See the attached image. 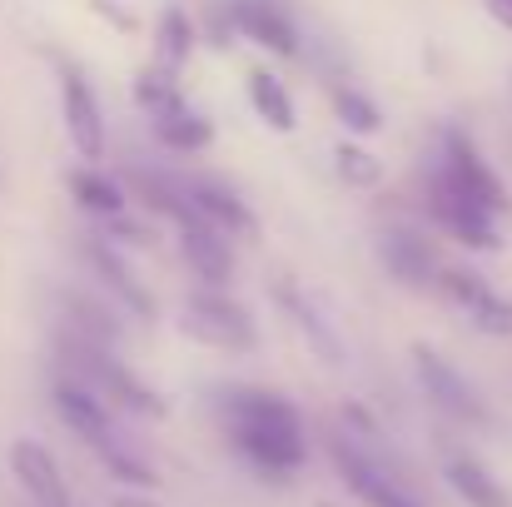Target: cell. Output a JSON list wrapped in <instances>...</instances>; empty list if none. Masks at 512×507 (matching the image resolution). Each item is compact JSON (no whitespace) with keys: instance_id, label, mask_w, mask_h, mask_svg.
<instances>
[{"instance_id":"cell-1","label":"cell","mask_w":512,"mask_h":507,"mask_svg":"<svg viewBox=\"0 0 512 507\" xmlns=\"http://www.w3.org/2000/svg\"><path fill=\"white\" fill-rule=\"evenodd\" d=\"M219 428L239 463L264 483H289L309 463V428L304 413L274 388H224L219 393Z\"/></svg>"},{"instance_id":"cell-2","label":"cell","mask_w":512,"mask_h":507,"mask_svg":"<svg viewBox=\"0 0 512 507\" xmlns=\"http://www.w3.org/2000/svg\"><path fill=\"white\" fill-rule=\"evenodd\" d=\"M179 334L194 338L199 348H214V353H254L259 348L254 314L239 299H229L224 289H194L179 304Z\"/></svg>"},{"instance_id":"cell-3","label":"cell","mask_w":512,"mask_h":507,"mask_svg":"<svg viewBox=\"0 0 512 507\" xmlns=\"http://www.w3.org/2000/svg\"><path fill=\"white\" fill-rule=\"evenodd\" d=\"M70 348H75V378L80 383H90L100 398H110L115 408H125V413H135V418H170V403L155 393V388H145L105 343H90V338H70Z\"/></svg>"},{"instance_id":"cell-4","label":"cell","mask_w":512,"mask_h":507,"mask_svg":"<svg viewBox=\"0 0 512 507\" xmlns=\"http://www.w3.org/2000/svg\"><path fill=\"white\" fill-rule=\"evenodd\" d=\"M413 378H418V388L428 393V403H433L443 418H453V423H463V428H493V413H488L483 393H478L438 348L413 343Z\"/></svg>"},{"instance_id":"cell-5","label":"cell","mask_w":512,"mask_h":507,"mask_svg":"<svg viewBox=\"0 0 512 507\" xmlns=\"http://www.w3.org/2000/svg\"><path fill=\"white\" fill-rule=\"evenodd\" d=\"M438 174L458 189V194H468L483 214H493V219H503L508 214V184L498 179V169L483 160V150L473 145V135L468 130H458V125H448L443 130V150H438Z\"/></svg>"},{"instance_id":"cell-6","label":"cell","mask_w":512,"mask_h":507,"mask_svg":"<svg viewBox=\"0 0 512 507\" xmlns=\"http://www.w3.org/2000/svg\"><path fill=\"white\" fill-rule=\"evenodd\" d=\"M423 209H428L433 229H443V234H448V239H458L463 249H478V254L503 249V239H498V219H493V214H483L468 194H458L438 169L428 174V199H423Z\"/></svg>"},{"instance_id":"cell-7","label":"cell","mask_w":512,"mask_h":507,"mask_svg":"<svg viewBox=\"0 0 512 507\" xmlns=\"http://www.w3.org/2000/svg\"><path fill=\"white\" fill-rule=\"evenodd\" d=\"M329 458H334V473H339V483L358 498L363 507H428L413 488H403L383 463H373L358 443H348L343 433L329 438Z\"/></svg>"},{"instance_id":"cell-8","label":"cell","mask_w":512,"mask_h":507,"mask_svg":"<svg viewBox=\"0 0 512 507\" xmlns=\"http://www.w3.org/2000/svg\"><path fill=\"white\" fill-rule=\"evenodd\" d=\"M458 314H468V324L488 338H512V304L473 269H438V284H433Z\"/></svg>"},{"instance_id":"cell-9","label":"cell","mask_w":512,"mask_h":507,"mask_svg":"<svg viewBox=\"0 0 512 507\" xmlns=\"http://www.w3.org/2000/svg\"><path fill=\"white\" fill-rule=\"evenodd\" d=\"M60 120H65L70 150H75L85 165L105 160V110H100L95 85H90L85 70H75V65L60 70Z\"/></svg>"},{"instance_id":"cell-10","label":"cell","mask_w":512,"mask_h":507,"mask_svg":"<svg viewBox=\"0 0 512 507\" xmlns=\"http://www.w3.org/2000/svg\"><path fill=\"white\" fill-rule=\"evenodd\" d=\"M373 254H378V264L388 269V279L393 284H403V289H433L438 284V249H433V239L423 234V229H408V224H388L378 239H373Z\"/></svg>"},{"instance_id":"cell-11","label":"cell","mask_w":512,"mask_h":507,"mask_svg":"<svg viewBox=\"0 0 512 507\" xmlns=\"http://www.w3.org/2000/svg\"><path fill=\"white\" fill-rule=\"evenodd\" d=\"M179 184H184L189 209H194L209 229H219L229 244H234V239H239V244L259 239V219H254V209H249L229 184H219V179H179Z\"/></svg>"},{"instance_id":"cell-12","label":"cell","mask_w":512,"mask_h":507,"mask_svg":"<svg viewBox=\"0 0 512 507\" xmlns=\"http://www.w3.org/2000/svg\"><path fill=\"white\" fill-rule=\"evenodd\" d=\"M174 239H179V259L189 264L199 289H229V279H234V244L219 229H209L199 214H189L184 224H174Z\"/></svg>"},{"instance_id":"cell-13","label":"cell","mask_w":512,"mask_h":507,"mask_svg":"<svg viewBox=\"0 0 512 507\" xmlns=\"http://www.w3.org/2000/svg\"><path fill=\"white\" fill-rule=\"evenodd\" d=\"M50 403H55V418L85 443V448H110L115 443V428H110V403L90 388V383H80V378H60L55 388H50Z\"/></svg>"},{"instance_id":"cell-14","label":"cell","mask_w":512,"mask_h":507,"mask_svg":"<svg viewBox=\"0 0 512 507\" xmlns=\"http://www.w3.org/2000/svg\"><path fill=\"white\" fill-rule=\"evenodd\" d=\"M10 478L20 483V493L35 507H70V488H65V473H60L55 453L35 438L10 443Z\"/></svg>"},{"instance_id":"cell-15","label":"cell","mask_w":512,"mask_h":507,"mask_svg":"<svg viewBox=\"0 0 512 507\" xmlns=\"http://www.w3.org/2000/svg\"><path fill=\"white\" fill-rule=\"evenodd\" d=\"M229 15H234V30L249 45H259V50H269L279 60L299 55V30H294V20L284 15L279 0H229Z\"/></svg>"},{"instance_id":"cell-16","label":"cell","mask_w":512,"mask_h":507,"mask_svg":"<svg viewBox=\"0 0 512 507\" xmlns=\"http://www.w3.org/2000/svg\"><path fill=\"white\" fill-rule=\"evenodd\" d=\"M85 259H90V269L100 274V284L135 314V319H155V299H150V289L135 279V269L120 259V249L110 244V239H90L85 244Z\"/></svg>"},{"instance_id":"cell-17","label":"cell","mask_w":512,"mask_h":507,"mask_svg":"<svg viewBox=\"0 0 512 507\" xmlns=\"http://www.w3.org/2000/svg\"><path fill=\"white\" fill-rule=\"evenodd\" d=\"M194 50H199V25H194V15H189L184 5H165L160 20H155V35H150V60H155V70L184 75L189 60H194Z\"/></svg>"},{"instance_id":"cell-18","label":"cell","mask_w":512,"mask_h":507,"mask_svg":"<svg viewBox=\"0 0 512 507\" xmlns=\"http://www.w3.org/2000/svg\"><path fill=\"white\" fill-rule=\"evenodd\" d=\"M244 95H249V110H254V115H259L274 135H294V130H299L294 95H289V85H284L274 70L254 65V70L244 75Z\"/></svg>"},{"instance_id":"cell-19","label":"cell","mask_w":512,"mask_h":507,"mask_svg":"<svg viewBox=\"0 0 512 507\" xmlns=\"http://www.w3.org/2000/svg\"><path fill=\"white\" fill-rule=\"evenodd\" d=\"M65 189H70V199L90 214V219H115V214H130V194H125V184L115 179V174H105V169L95 165H80L65 174Z\"/></svg>"},{"instance_id":"cell-20","label":"cell","mask_w":512,"mask_h":507,"mask_svg":"<svg viewBox=\"0 0 512 507\" xmlns=\"http://www.w3.org/2000/svg\"><path fill=\"white\" fill-rule=\"evenodd\" d=\"M443 483L453 488V498H463L468 507H512V493L473 453H453V458L443 463Z\"/></svg>"},{"instance_id":"cell-21","label":"cell","mask_w":512,"mask_h":507,"mask_svg":"<svg viewBox=\"0 0 512 507\" xmlns=\"http://www.w3.org/2000/svg\"><path fill=\"white\" fill-rule=\"evenodd\" d=\"M130 100H135V110L155 125V120H165V115H179L189 100H184V90H179V75H165V70H155V65H145L140 75H135V85H130Z\"/></svg>"},{"instance_id":"cell-22","label":"cell","mask_w":512,"mask_h":507,"mask_svg":"<svg viewBox=\"0 0 512 507\" xmlns=\"http://www.w3.org/2000/svg\"><path fill=\"white\" fill-rule=\"evenodd\" d=\"M155 130V140L170 150V155H204L209 145H214V125L199 115V110H179V115H165V120H155L150 125Z\"/></svg>"},{"instance_id":"cell-23","label":"cell","mask_w":512,"mask_h":507,"mask_svg":"<svg viewBox=\"0 0 512 507\" xmlns=\"http://www.w3.org/2000/svg\"><path fill=\"white\" fill-rule=\"evenodd\" d=\"M279 304H284V314L294 319V329H304V338L324 353V363H343V348H339V338H334V329H324V324H319L314 304H304L294 284H279Z\"/></svg>"},{"instance_id":"cell-24","label":"cell","mask_w":512,"mask_h":507,"mask_svg":"<svg viewBox=\"0 0 512 507\" xmlns=\"http://www.w3.org/2000/svg\"><path fill=\"white\" fill-rule=\"evenodd\" d=\"M334 115H339L343 130L358 135V140H368V135L383 130V110H378L358 85H334Z\"/></svg>"},{"instance_id":"cell-25","label":"cell","mask_w":512,"mask_h":507,"mask_svg":"<svg viewBox=\"0 0 512 507\" xmlns=\"http://www.w3.org/2000/svg\"><path fill=\"white\" fill-rule=\"evenodd\" d=\"M100 463H105V473H110L125 493H155V488H160V473H155L150 463H140L135 453H125L120 443L100 448Z\"/></svg>"},{"instance_id":"cell-26","label":"cell","mask_w":512,"mask_h":507,"mask_svg":"<svg viewBox=\"0 0 512 507\" xmlns=\"http://www.w3.org/2000/svg\"><path fill=\"white\" fill-rule=\"evenodd\" d=\"M334 174H339L348 189H378V184H383V160H378L373 150L343 140L339 150H334Z\"/></svg>"},{"instance_id":"cell-27","label":"cell","mask_w":512,"mask_h":507,"mask_svg":"<svg viewBox=\"0 0 512 507\" xmlns=\"http://www.w3.org/2000/svg\"><path fill=\"white\" fill-rule=\"evenodd\" d=\"M199 25V40H209L214 50H229L234 45V15H229V0H214L209 10H204V20H194Z\"/></svg>"},{"instance_id":"cell-28","label":"cell","mask_w":512,"mask_h":507,"mask_svg":"<svg viewBox=\"0 0 512 507\" xmlns=\"http://www.w3.org/2000/svg\"><path fill=\"white\" fill-rule=\"evenodd\" d=\"M105 239H110V244L120 239V244H130V249H150V244H155V229H150V224H135L130 214H115V219H105Z\"/></svg>"},{"instance_id":"cell-29","label":"cell","mask_w":512,"mask_h":507,"mask_svg":"<svg viewBox=\"0 0 512 507\" xmlns=\"http://www.w3.org/2000/svg\"><path fill=\"white\" fill-rule=\"evenodd\" d=\"M343 423H348L353 433H363V438H373V433H378L373 413H368V408H358V403H343Z\"/></svg>"},{"instance_id":"cell-30","label":"cell","mask_w":512,"mask_h":507,"mask_svg":"<svg viewBox=\"0 0 512 507\" xmlns=\"http://www.w3.org/2000/svg\"><path fill=\"white\" fill-rule=\"evenodd\" d=\"M483 5H488V15L512 35V0H483Z\"/></svg>"},{"instance_id":"cell-31","label":"cell","mask_w":512,"mask_h":507,"mask_svg":"<svg viewBox=\"0 0 512 507\" xmlns=\"http://www.w3.org/2000/svg\"><path fill=\"white\" fill-rule=\"evenodd\" d=\"M110 507H160V503H155L150 493H115V498H110Z\"/></svg>"},{"instance_id":"cell-32","label":"cell","mask_w":512,"mask_h":507,"mask_svg":"<svg viewBox=\"0 0 512 507\" xmlns=\"http://www.w3.org/2000/svg\"><path fill=\"white\" fill-rule=\"evenodd\" d=\"M319 507H334V503H319Z\"/></svg>"}]
</instances>
